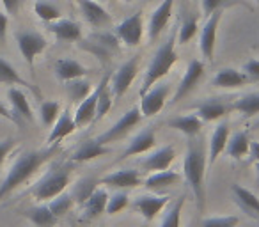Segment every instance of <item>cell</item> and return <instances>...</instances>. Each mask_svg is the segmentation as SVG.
Returning <instances> with one entry per match:
<instances>
[{"instance_id": "cell-1", "label": "cell", "mask_w": 259, "mask_h": 227, "mask_svg": "<svg viewBox=\"0 0 259 227\" xmlns=\"http://www.w3.org/2000/svg\"><path fill=\"white\" fill-rule=\"evenodd\" d=\"M59 151H61V144L57 142V144H48L43 149H34V151L22 153L18 156V160L13 163L11 169H9L6 179L0 185V202L4 201L6 197H9L18 187L25 185Z\"/></svg>"}, {"instance_id": "cell-2", "label": "cell", "mask_w": 259, "mask_h": 227, "mask_svg": "<svg viewBox=\"0 0 259 227\" xmlns=\"http://www.w3.org/2000/svg\"><path fill=\"white\" fill-rule=\"evenodd\" d=\"M206 165H208V153L204 149V142L199 135L190 137L183 160V174L187 183L190 185L199 211H204L206 204Z\"/></svg>"}, {"instance_id": "cell-3", "label": "cell", "mask_w": 259, "mask_h": 227, "mask_svg": "<svg viewBox=\"0 0 259 227\" xmlns=\"http://www.w3.org/2000/svg\"><path fill=\"white\" fill-rule=\"evenodd\" d=\"M178 59H180V55H178V52H176V32H170L167 41L156 50L153 61L149 62V68H148V71H146L144 82H142V87H141V96L148 93L155 83H158L163 76L169 75L170 68L176 64Z\"/></svg>"}, {"instance_id": "cell-4", "label": "cell", "mask_w": 259, "mask_h": 227, "mask_svg": "<svg viewBox=\"0 0 259 227\" xmlns=\"http://www.w3.org/2000/svg\"><path fill=\"white\" fill-rule=\"evenodd\" d=\"M71 181V169L69 167H54L48 174H45L37 185L32 188V195L37 202L52 201L59 194L66 190V187Z\"/></svg>"}, {"instance_id": "cell-5", "label": "cell", "mask_w": 259, "mask_h": 227, "mask_svg": "<svg viewBox=\"0 0 259 227\" xmlns=\"http://www.w3.org/2000/svg\"><path fill=\"white\" fill-rule=\"evenodd\" d=\"M16 43H18V50L22 57L25 59L27 66L30 69L34 68V61L37 55H41L48 47V41L45 36H41L36 30H20L16 32Z\"/></svg>"}, {"instance_id": "cell-6", "label": "cell", "mask_w": 259, "mask_h": 227, "mask_svg": "<svg viewBox=\"0 0 259 227\" xmlns=\"http://www.w3.org/2000/svg\"><path fill=\"white\" fill-rule=\"evenodd\" d=\"M142 36H144V16H142V11L130 15L128 18H124L115 27V37L130 48L139 47L142 41Z\"/></svg>"}, {"instance_id": "cell-7", "label": "cell", "mask_w": 259, "mask_h": 227, "mask_svg": "<svg viewBox=\"0 0 259 227\" xmlns=\"http://www.w3.org/2000/svg\"><path fill=\"white\" fill-rule=\"evenodd\" d=\"M141 119H142L141 108H139V107L130 108L126 114H122V117L114 124V126L108 128L105 133H101L100 137H98V141H100L101 144H105V146L110 144V142L121 141V139H124L126 135L130 133V131L134 130V128L137 126L139 123H141Z\"/></svg>"}, {"instance_id": "cell-8", "label": "cell", "mask_w": 259, "mask_h": 227, "mask_svg": "<svg viewBox=\"0 0 259 227\" xmlns=\"http://www.w3.org/2000/svg\"><path fill=\"white\" fill-rule=\"evenodd\" d=\"M139 62H141V57L135 55V57L128 59L117 71H114L110 75V90L114 100H119L121 96H124L126 90L130 89L132 82L135 80L139 71Z\"/></svg>"}, {"instance_id": "cell-9", "label": "cell", "mask_w": 259, "mask_h": 227, "mask_svg": "<svg viewBox=\"0 0 259 227\" xmlns=\"http://www.w3.org/2000/svg\"><path fill=\"white\" fill-rule=\"evenodd\" d=\"M224 11L211 13V15L206 18L204 25L201 27V32H199V48H201V54L204 59H208L209 62L213 61V55H215L217 48V30H219L220 20H222Z\"/></svg>"}, {"instance_id": "cell-10", "label": "cell", "mask_w": 259, "mask_h": 227, "mask_svg": "<svg viewBox=\"0 0 259 227\" xmlns=\"http://www.w3.org/2000/svg\"><path fill=\"white\" fill-rule=\"evenodd\" d=\"M156 87H151L146 94H142L141 100V112L142 117H153L156 116L163 107L165 101L169 100L170 94V83H155Z\"/></svg>"}, {"instance_id": "cell-11", "label": "cell", "mask_w": 259, "mask_h": 227, "mask_svg": "<svg viewBox=\"0 0 259 227\" xmlns=\"http://www.w3.org/2000/svg\"><path fill=\"white\" fill-rule=\"evenodd\" d=\"M202 75H204V64H202L201 61H197V59H194V61L187 66V69H185L183 76H181V80H180V85H178L170 103H180L183 98H187L188 94L197 87V83L201 82Z\"/></svg>"}, {"instance_id": "cell-12", "label": "cell", "mask_w": 259, "mask_h": 227, "mask_svg": "<svg viewBox=\"0 0 259 227\" xmlns=\"http://www.w3.org/2000/svg\"><path fill=\"white\" fill-rule=\"evenodd\" d=\"M170 202V197L169 195H158V194H151V195H141L137 197L134 202H132V208L135 211H139L144 220L151 222L155 220V216L165 208L167 204Z\"/></svg>"}, {"instance_id": "cell-13", "label": "cell", "mask_w": 259, "mask_h": 227, "mask_svg": "<svg viewBox=\"0 0 259 227\" xmlns=\"http://www.w3.org/2000/svg\"><path fill=\"white\" fill-rule=\"evenodd\" d=\"M82 16L85 18V22L94 29H103L112 23V16L107 9L101 4H98L96 0H76Z\"/></svg>"}, {"instance_id": "cell-14", "label": "cell", "mask_w": 259, "mask_h": 227, "mask_svg": "<svg viewBox=\"0 0 259 227\" xmlns=\"http://www.w3.org/2000/svg\"><path fill=\"white\" fill-rule=\"evenodd\" d=\"M172 9H174V0H162V4L153 11L148 25V36L151 41H156L162 36L163 29L167 27L170 16H172Z\"/></svg>"}, {"instance_id": "cell-15", "label": "cell", "mask_w": 259, "mask_h": 227, "mask_svg": "<svg viewBox=\"0 0 259 227\" xmlns=\"http://www.w3.org/2000/svg\"><path fill=\"white\" fill-rule=\"evenodd\" d=\"M100 183L108 185L112 188H122V190H128V188H135L142 183L141 170L135 169H122V170H114V172L107 174L105 177H101Z\"/></svg>"}, {"instance_id": "cell-16", "label": "cell", "mask_w": 259, "mask_h": 227, "mask_svg": "<svg viewBox=\"0 0 259 227\" xmlns=\"http://www.w3.org/2000/svg\"><path fill=\"white\" fill-rule=\"evenodd\" d=\"M48 30L55 36L57 41H68V43H78L82 41V27L73 20L59 18L48 23Z\"/></svg>"}, {"instance_id": "cell-17", "label": "cell", "mask_w": 259, "mask_h": 227, "mask_svg": "<svg viewBox=\"0 0 259 227\" xmlns=\"http://www.w3.org/2000/svg\"><path fill=\"white\" fill-rule=\"evenodd\" d=\"M100 89H101V82L96 89L91 90V94L85 98V100L78 103L75 114H73L76 128H83L94 121V117H96V103H98V96H100Z\"/></svg>"}, {"instance_id": "cell-18", "label": "cell", "mask_w": 259, "mask_h": 227, "mask_svg": "<svg viewBox=\"0 0 259 227\" xmlns=\"http://www.w3.org/2000/svg\"><path fill=\"white\" fill-rule=\"evenodd\" d=\"M156 144V137H155V130L153 128H146L142 130L139 135H135L134 141L130 142L128 148L124 149L122 156L119 160H126L130 156H137V155H144V153L151 151Z\"/></svg>"}, {"instance_id": "cell-19", "label": "cell", "mask_w": 259, "mask_h": 227, "mask_svg": "<svg viewBox=\"0 0 259 227\" xmlns=\"http://www.w3.org/2000/svg\"><path fill=\"white\" fill-rule=\"evenodd\" d=\"M174 158H176V149H174V146H163L162 149H158V151H155L153 155H149L148 158L142 160L141 167L146 170H153V172L167 170L172 165Z\"/></svg>"}, {"instance_id": "cell-20", "label": "cell", "mask_w": 259, "mask_h": 227, "mask_svg": "<svg viewBox=\"0 0 259 227\" xmlns=\"http://www.w3.org/2000/svg\"><path fill=\"white\" fill-rule=\"evenodd\" d=\"M229 135H231V131H229V123H227V121L219 123V126L213 130L211 137H209V149H208L209 165H213V163L217 162V158L224 153L227 141H229Z\"/></svg>"}, {"instance_id": "cell-21", "label": "cell", "mask_w": 259, "mask_h": 227, "mask_svg": "<svg viewBox=\"0 0 259 227\" xmlns=\"http://www.w3.org/2000/svg\"><path fill=\"white\" fill-rule=\"evenodd\" d=\"M75 130H76L75 117H73V114L69 112V108H66V110L61 112V116L57 117V121H55L54 126H52V131H50V135H48L47 142L48 144H57L62 139L71 135Z\"/></svg>"}, {"instance_id": "cell-22", "label": "cell", "mask_w": 259, "mask_h": 227, "mask_svg": "<svg viewBox=\"0 0 259 227\" xmlns=\"http://www.w3.org/2000/svg\"><path fill=\"white\" fill-rule=\"evenodd\" d=\"M211 83L215 87H220V89H238V87L250 83V80L247 78V75L243 71H238V69L233 68H224L213 76Z\"/></svg>"}, {"instance_id": "cell-23", "label": "cell", "mask_w": 259, "mask_h": 227, "mask_svg": "<svg viewBox=\"0 0 259 227\" xmlns=\"http://www.w3.org/2000/svg\"><path fill=\"white\" fill-rule=\"evenodd\" d=\"M110 153V149L107 148L105 144H101L98 139H89V141L82 142L78 146L75 153L71 156V162L82 163V162H89V160H96L100 156H105Z\"/></svg>"}, {"instance_id": "cell-24", "label": "cell", "mask_w": 259, "mask_h": 227, "mask_svg": "<svg viewBox=\"0 0 259 227\" xmlns=\"http://www.w3.org/2000/svg\"><path fill=\"white\" fill-rule=\"evenodd\" d=\"M108 202V194L103 188H96V190L91 194V197L87 199L82 204V218L83 220H94L98 216H101L105 213V208H107Z\"/></svg>"}, {"instance_id": "cell-25", "label": "cell", "mask_w": 259, "mask_h": 227, "mask_svg": "<svg viewBox=\"0 0 259 227\" xmlns=\"http://www.w3.org/2000/svg\"><path fill=\"white\" fill-rule=\"evenodd\" d=\"M231 192H233V195H234V201L238 202V206H240L247 215L254 216V218H259V199L254 192H250L248 188L241 187V185H236V183L231 187Z\"/></svg>"}, {"instance_id": "cell-26", "label": "cell", "mask_w": 259, "mask_h": 227, "mask_svg": "<svg viewBox=\"0 0 259 227\" xmlns=\"http://www.w3.org/2000/svg\"><path fill=\"white\" fill-rule=\"evenodd\" d=\"M8 98H9V103L13 107V112H15V116L18 119H25L29 123L34 121V114H32V108H30V103L27 100V94L23 93L20 87H11L8 90Z\"/></svg>"}, {"instance_id": "cell-27", "label": "cell", "mask_w": 259, "mask_h": 227, "mask_svg": "<svg viewBox=\"0 0 259 227\" xmlns=\"http://www.w3.org/2000/svg\"><path fill=\"white\" fill-rule=\"evenodd\" d=\"M181 181V176L174 170H158V172H153L151 176L146 177L144 187L151 192H162L167 188L174 187Z\"/></svg>"}, {"instance_id": "cell-28", "label": "cell", "mask_w": 259, "mask_h": 227, "mask_svg": "<svg viewBox=\"0 0 259 227\" xmlns=\"http://www.w3.org/2000/svg\"><path fill=\"white\" fill-rule=\"evenodd\" d=\"M231 110V105H226L220 100H209L206 103L199 105L195 114L202 119V123H211V121H219L227 116V112Z\"/></svg>"}, {"instance_id": "cell-29", "label": "cell", "mask_w": 259, "mask_h": 227, "mask_svg": "<svg viewBox=\"0 0 259 227\" xmlns=\"http://www.w3.org/2000/svg\"><path fill=\"white\" fill-rule=\"evenodd\" d=\"M167 124H169L170 128H174V130L181 131L183 135H187L188 139L199 135L202 131V128H204V123H202V119L197 116V114L174 117V119H170Z\"/></svg>"}, {"instance_id": "cell-30", "label": "cell", "mask_w": 259, "mask_h": 227, "mask_svg": "<svg viewBox=\"0 0 259 227\" xmlns=\"http://www.w3.org/2000/svg\"><path fill=\"white\" fill-rule=\"evenodd\" d=\"M55 75L61 82H68L73 78H80V76H87V69L80 64L78 61L73 59H59L55 62Z\"/></svg>"}, {"instance_id": "cell-31", "label": "cell", "mask_w": 259, "mask_h": 227, "mask_svg": "<svg viewBox=\"0 0 259 227\" xmlns=\"http://www.w3.org/2000/svg\"><path fill=\"white\" fill-rule=\"evenodd\" d=\"M23 215H25L36 227H55L59 222V218L52 213V209L48 208V204L32 206V208L25 209Z\"/></svg>"}, {"instance_id": "cell-32", "label": "cell", "mask_w": 259, "mask_h": 227, "mask_svg": "<svg viewBox=\"0 0 259 227\" xmlns=\"http://www.w3.org/2000/svg\"><path fill=\"white\" fill-rule=\"evenodd\" d=\"M64 89H66V96L71 103L78 105L80 101H83L87 96L91 94L93 87H91V82L85 78V76H80V78H73L64 82Z\"/></svg>"}, {"instance_id": "cell-33", "label": "cell", "mask_w": 259, "mask_h": 227, "mask_svg": "<svg viewBox=\"0 0 259 227\" xmlns=\"http://www.w3.org/2000/svg\"><path fill=\"white\" fill-rule=\"evenodd\" d=\"M248 148H250V139H248L247 131H236V133L231 137L226 144V149L224 151L227 153V156L234 160H241L248 155Z\"/></svg>"}, {"instance_id": "cell-34", "label": "cell", "mask_w": 259, "mask_h": 227, "mask_svg": "<svg viewBox=\"0 0 259 227\" xmlns=\"http://www.w3.org/2000/svg\"><path fill=\"white\" fill-rule=\"evenodd\" d=\"M110 75L112 73H107V75L101 78V89H100V96H98L96 117H94V121L103 119L108 112H110L112 103H114V96H112V90H110Z\"/></svg>"}, {"instance_id": "cell-35", "label": "cell", "mask_w": 259, "mask_h": 227, "mask_svg": "<svg viewBox=\"0 0 259 227\" xmlns=\"http://www.w3.org/2000/svg\"><path fill=\"white\" fill-rule=\"evenodd\" d=\"M0 83H6V85H22V87L30 89L32 93L39 94L36 87H32L27 80H23L22 76H20V73L13 68V64H9V62L2 57H0Z\"/></svg>"}, {"instance_id": "cell-36", "label": "cell", "mask_w": 259, "mask_h": 227, "mask_svg": "<svg viewBox=\"0 0 259 227\" xmlns=\"http://www.w3.org/2000/svg\"><path fill=\"white\" fill-rule=\"evenodd\" d=\"M231 110L240 112L245 117H254L255 114H259V93H250L241 96L240 100H236L231 105Z\"/></svg>"}, {"instance_id": "cell-37", "label": "cell", "mask_w": 259, "mask_h": 227, "mask_svg": "<svg viewBox=\"0 0 259 227\" xmlns=\"http://www.w3.org/2000/svg\"><path fill=\"white\" fill-rule=\"evenodd\" d=\"M34 13L37 15V18L47 23L55 22V20H59L62 16L61 9L54 2H50V0H37L36 4H34Z\"/></svg>"}, {"instance_id": "cell-38", "label": "cell", "mask_w": 259, "mask_h": 227, "mask_svg": "<svg viewBox=\"0 0 259 227\" xmlns=\"http://www.w3.org/2000/svg\"><path fill=\"white\" fill-rule=\"evenodd\" d=\"M96 185H98V181L93 179V177H83V179H80L78 183H76V187L73 188V194H71L73 201L82 206L83 202L91 197V194L98 188Z\"/></svg>"}, {"instance_id": "cell-39", "label": "cell", "mask_w": 259, "mask_h": 227, "mask_svg": "<svg viewBox=\"0 0 259 227\" xmlns=\"http://www.w3.org/2000/svg\"><path fill=\"white\" fill-rule=\"evenodd\" d=\"M61 116V103L59 101H43L39 107V117L41 123L47 128L54 126L57 117Z\"/></svg>"}, {"instance_id": "cell-40", "label": "cell", "mask_w": 259, "mask_h": 227, "mask_svg": "<svg viewBox=\"0 0 259 227\" xmlns=\"http://www.w3.org/2000/svg\"><path fill=\"white\" fill-rule=\"evenodd\" d=\"M73 204H75L73 197L69 194H64V192H62V194H59L57 197H54L52 201H48V208L52 209V213H54L57 218L64 216L66 213L73 208Z\"/></svg>"}, {"instance_id": "cell-41", "label": "cell", "mask_w": 259, "mask_h": 227, "mask_svg": "<svg viewBox=\"0 0 259 227\" xmlns=\"http://www.w3.org/2000/svg\"><path fill=\"white\" fill-rule=\"evenodd\" d=\"M185 199H187V194L178 197V201L174 202L172 208L169 209V213L165 215V218H163L160 227H181V211H183Z\"/></svg>"}, {"instance_id": "cell-42", "label": "cell", "mask_w": 259, "mask_h": 227, "mask_svg": "<svg viewBox=\"0 0 259 227\" xmlns=\"http://www.w3.org/2000/svg\"><path fill=\"white\" fill-rule=\"evenodd\" d=\"M130 199H128V194L126 192H119V194H114L110 197L108 195V202H107V208H105V213L107 215H117V213H121L122 209L128 206Z\"/></svg>"}, {"instance_id": "cell-43", "label": "cell", "mask_w": 259, "mask_h": 227, "mask_svg": "<svg viewBox=\"0 0 259 227\" xmlns=\"http://www.w3.org/2000/svg\"><path fill=\"white\" fill-rule=\"evenodd\" d=\"M199 25H197V20L195 18H188L183 22V25L180 27V32H178V43L180 44H187L192 37L197 34Z\"/></svg>"}, {"instance_id": "cell-44", "label": "cell", "mask_w": 259, "mask_h": 227, "mask_svg": "<svg viewBox=\"0 0 259 227\" xmlns=\"http://www.w3.org/2000/svg\"><path fill=\"white\" fill-rule=\"evenodd\" d=\"M240 216L227 215V216H211V218L202 220L201 227H238Z\"/></svg>"}, {"instance_id": "cell-45", "label": "cell", "mask_w": 259, "mask_h": 227, "mask_svg": "<svg viewBox=\"0 0 259 227\" xmlns=\"http://www.w3.org/2000/svg\"><path fill=\"white\" fill-rule=\"evenodd\" d=\"M241 71L247 75V78L250 80V82L259 80V61L257 59H250V61H247L243 64V69H241Z\"/></svg>"}, {"instance_id": "cell-46", "label": "cell", "mask_w": 259, "mask_h": 227, "mask_svg": "<svg viewBox=\"0 0 259 227\" xmlns=\"http://www.w3.org/2000/svg\"><path fill=\"white\" fill-rule=\"evenodd\" d=\"M224 2H226V0H202L201 6H202V13H204L206 18H208V16L211 15V13H215V11H219V9H222Z\"/></svg>"}, {"instance_id": "cell-47", "label": "cell", "mask_w": 259, "mask_h": 227, "mask_svg": "<svg viewBox=\"0 0 259 227\" xmlns=\"http://www.w3.org/2000/svg\"><path fill=\"white\" fill-rule=\"evenodd\" d=\"M16 142L15 139H6V141H0V165L6 162V158L9 156V153L15 149Z\"/></svg>"}, {"instance_id": "cell-48", "label": "cell", "mask_w": 259, "mask_h": 227, "mask_svg": "<svg viewBox=\"0 0 259 227\" xmlns=\"http://www.w3.org/2000/svg\"><path fill=\"white\" fill-rule=\"evenodd\" d=\"M2 4H4V9L8 15H16L23 6V0H2Z\"/></svg>"}, {"instance_id": "cell-49", "label": "cell", "mask_w": 259, "mask_h": 227, "mask_svg": "<svg viewBox=\"0 0 259 227\" xmlns=\"http://www.w3.org/2000/svg\"><path fill=\"white\" fill-rule=\"evenodd\" d=\"M8 25H9L8 15L0 11V44H2L6 41V34H8Z\"/></svg>"}, {"instance_id": "cell-50", "label": "cell", "mask_w": 259, "mask_h": 227, "mask_svg": "<svg viewBox=\"0 0 259 227\" xmlns=\"http://www.w3.org/2000/svg\"><path fill=\"white\" fill-rule=\"evenodd\" d=\"M0 117H4V119H8V121H13V123H16V124L20 123V119L15 116V112L9 110V108L6 107L2 101H0Z\"/></svg>"}, {"instance_id": "cell-51", "label": "cell", "mask_w": 259, "mask_h": 227, "mask_svg": "<svg viewBox=\"0 0 259 227\" xmlns=\"http://www.w3.org/2000/svg\"><path fill=\"white\" fill-rule=\"evenodd\" d=\"M248 158L250 162H259V142H250V148H248Z\"/></svg>"}, {"instance_id": "cell-52", "label": "cell", "mask_w": 259, "mask_h": 227, "mask_svg": "<svg viewBox=\"0 0 259 227\" xmlns=\"http://www.w3.org/2000/svg\"><path fill=\"white\" fill-rule=\"evenodd\" d=\"M255 172H257V177H259V162H255Z\"/></svg>"}, {"instance_id": "cell-53", "label": "cell", "mask_w": 259, "mask_h": 227, "mask_svg": "<svg viewBox=\"0 0 259 227\" xmlns=\"http://www.w3.org/2000/svg\"><path fill=\"white\" fill-rule=\"evenodd\" d=\"M124 2H132V0H124Z\"/></svg>"}, {"instance_id": "cell-54", "label": "cell", "mask_w": 259, "mask_h": 227, "mask_svg": "<svg viewBox=\"0 0 259 227\" xmlns=\"http://www.w3.org/2000/svg\"><path fill=\"white\" fill-rule=\"evenodd\" d=\"M142 227H144V225H142Z\"/></svg>"}]
</instances>
